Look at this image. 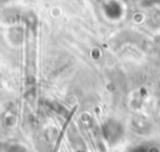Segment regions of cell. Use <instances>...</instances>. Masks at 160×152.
<instances>
[{
	"label": "cell",
	"mask_w": 160,
	"mask_h": 152,
	"mask_svg": "<svg viewBox=\"0 0 160 152\" xmlns=\"http://www.w3.org/2000/svg\"><path fill=\"white\" fill-rule=\"evenodd\" d=\"M9 152H25V150L21 146H11L9 148Z\"/></svg>",
	"instance_id": "1"
}]
</instances>
